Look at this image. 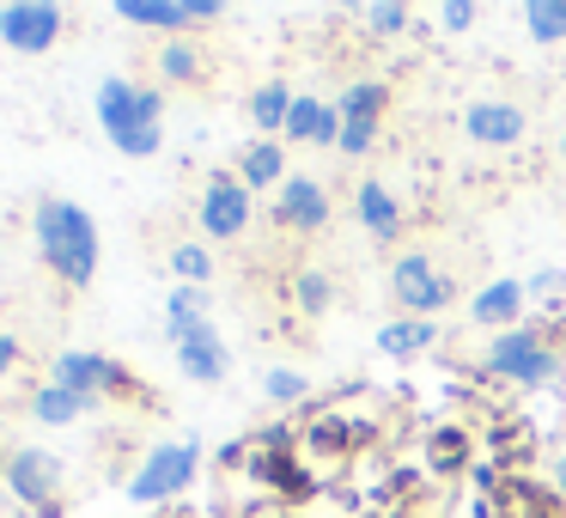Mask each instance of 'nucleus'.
I'll list each match as a JSON object with an SVG mask.
<instances>
[{
  "instance_id": "nucleus-1",
  "label": "nucleus",
  "mask_w": 566,
  "mask_h": 518,
  "mask_svg": "<svg viewBox=\"0 0 566 518\" xmlns=\"http://www.w3.org/2000/svg\"><path fill=\"white\" fill-rule=\"evenodd\" d=\"M31 245H38V262L67 287V293H86L98 281V220H92L80 201L67 196H43L31 208Z\"/></svg>"
},
{
  "instance_id": "nucleus-2",
  "label": "nucleus",
  "mask_w": 566,
  "mask_h": 518,
  "mask_svg": "<svg viewBox=\"0 0 566 518\" xmlns=\"http://www.w3.org/2000/svg\"><path fill=\"white\" fill-rule=\"evenodd\" d=\"M92 111H98L104 141H111L123 159H153V153L165 147V92L159 86H140V80H128V74H111V80H98Z\"/></svg>"
},
{
  "instance_id": "nucleus-3",
  "label": "nucleus",
  "mask_w": 566,
  "mask_h": 518,
  "mask_svg": "<svg viewBox=\"0 0 566 518\" xmlns=\"http://www.w3.org/2000/svg\"><path fill=\"white\" fill-rule=\"evenodd\" d=\"M0 481H7V494H13L19 506H31L38 518H62L67 500H62V457L43 452V445H19V452H7V464H0Z\"/></svg>"
},
{
  "instance_id": "nucleus-4",
  "label": "nucleus",
  "mask_w": 566,
  "mask_h": 518,
  "mask_svg": "<svg viewBox=\"0 0 566 518\" xmlns=\"http://www.w3.org/2000/svg\"><path fill=\"white\" fill-rule=\"evenodd\" d=\"M196 469H201V445H196V439H165V445H153V452L140 457V469L128 476V500H135V506H165V500H177V494L196 481Z\"/></svg>"
},
{
  "instance_id": "nucleus-5",
  "label": "nucleus",
  "mask_w": 566,
  "mask_h": 518,
  "mask_svg": "<svg viewBox=\"0 0 566 518\" xmlns=\"http://www.w3.org/2000/svg\"><path fill=\"white\" fill-rule=\"evenodd\" d=\"M50 384L86 396V403H104V396H140V379L111 354H92V348H62L50 360Z\"/></svg>"
},
{
  "instance_id": "nucleus-6",
  "label": "nucleus",
  "mask_w": 566,
  "mask_h": 518,
  "mask_svg": "<svg viewBox=\"0 0 566 518\" xmlns=\"http://www.w3.org/2000/svg\"><path fill=\"white\" fill-rule=\"evenodd\" d=\"M67 31V7L55 0H7L0 7V43L13 55H50Z\"/></svg>"
},
{
  "instance_id": "nucleus-7",
  "label": "nucleus",
  "mask_w": 566,
  "mask_h": 518,
  "mask_svg": "<svg viewBox=\"0 0 566 518\" xmlns=\"http://www.w3.org/2000/svg\"><path fill=\"white\" fill-rule=\"evenodd\" d=\"M250 214H256V201L238 184V172H213L208 189H201V208H196L201 238H208V245H232V238L250 232Z\"/></svg>"
},
{
  "instance_id": "nucleus-8",
  "label": "nucleus",
  "mask_w": 566,
  "mask_h": 518,
  "mask_svg": "<svg viewBox=\"0 0 566 518\" xmlns=\"http://www.w3.org/2000/svg\"><path fill=\"white\" fill-rule=\"evenodd\" d=\"M390 293H396V305H402V311L432 318V311H444L457 299V274H444L427 250H408V257L390 269Z\"/></svg>"
},
{
  "instance_id": "nucleus-9",
  "label": "nucleus",
  "mask_w": 566,
  "mask_h": 518,
  "mask_svg": "<svg viewBox=\"0 0 566 518\" xmlns=\"http://www.w3.org/2000/svg\"><path fill=\"white\" fill-rule=\"evenodd\" d=\"M165 342H171V354H177V372H184V379H196V384H220L226 366H232V354H226V335L213 330L208 318H196V323H165Z\"/></svg>"
},
{
  "instance_id": "nucleus-10",
  "label": "nucleus",
  "mask_w": 566,
  "mask_h": 518,
  "mask_svg": "<svg viewBox=\"0 0 566 518\" xmlns=\"http://www.w3.org/2000/svg\"><path fill=\"white\" fill-rule=\"evenodd\" d=\"M116 19L135 31L189 38V25H213V19H226V7L220 0H116Z\"/></svg>"
},
{
  "instance_id": "nucleus-11",
  "label": "nucleus",
  "mask_w": 566,
  "mask_h": 518,
  "mask_svg": "<svg viewBox=\"0 0 566 518\" xmlns=\"http://www.w3.org/2000/svg\"><path fill=\"white\" fill-rule=\"evenodd\" d=\"M488 372H500V379L512 384H542L554 372V348L542 330H500L488 348Z\"/></svg>"
},
{
  "instance_id": "nucleus-12",
  "label": "nucleus",
  "mask_w": 566,
  "mask_h": 518,
  "mask_svg": "<svg viewBox=\"0 0 566 518\" xmlns=\"http://www.w3.org/2000/svg\"><path fill=\"white\" fill-rule=\"evenodd\" d=\"M274 226H286V232H323L329 226V189L317 184V177H286L281 189H274Z\"/></svg>"
},
{
  "instance_id": "nucleus-13",
  "label": "nucleus",
  "mask_w": 566,
  "mask_h": 518,
  "mask_svg": "<svg viewBox=\"0 0 566 518\" xmlns=\"http://www.w3.org/2000/svg\"><path fill=\"white\" fill-rule=\"evenodd\" d=\"M342 153H371V141H378V116H384V86L378 80H354V86L342 92Z\"/></svg>"
},
{
  "instance_id": "nucleus-14",
  "label": "nucleus",
  "mask_w": 566,
  "mask_h": 518,
  "mask_svg": "<svg viewBox=\"0 0 566 518\" xmlns=\"http://www.w3.org/2000/svg\"><path fill=\"white\" fill-rule=\"evenodd\" d=\"M463 135L475 141V147H517L524 141V111H517L512 99H475L463 111Z\"/></svg>"
},
{
  "instance_id": "nucleus-15",
  "label": "nucleus",
  "mask_w": 566,
  "mask_h": 518,
  "mask_svg": "<svg viewBox=\"0 0 566 518\" xmlns=\"http://www.w3.org/2000/svg\"><path fill=\"white\" fill-rule=\"evenodd\" d=\"M286 147L281 141H250L244 153H238V184L250 189V196H256V189H281L286 184Z\"/></svg>"
},
{
  "instance_id": "nucleus-16",
  "label": "nucleus",
  "mask_w": 566,
  "mask_h": 518,
  "mask_svg": "<svg viewBox=\"0 0 566 518\" xmlns=\"http://www.w3.org/2000/svg\"><path fill=\"white\" fill-rule=\"evenodd\" d=\"M354 208H359V226H366L371 238H396V232H402V201H396L378 177H366V184L354 189Z\"/></svg>"
},
{
  "instance_id": "nucleus-17",
  "label": "nucleus",
  "mask_w": 566,
  "mask_h": 518,
  "mask_svg": "<svg viewBox=\"0 0 566 518\" xmlns=\"http://www.w3.org/2000/svg\"><path fill=\"white\" fill-rule=\"evenodd\" d=\"M92 408H98V403H86V396L62 391V384H50V379L31 391V421H38V427H74V421L92 415Z\"/></svg>"
},
{
  "instance_id": "nucleus-18",
  "label": "nucleus",
  "mask_w": 566,
  "mask_h": 518,
  "mask_svg": "<svg viewBox=\"0 0 566 518\" xmlns=\"http://www.w3.org/2000/svg\"><path fill=\"white\" fill-rule=\"evenodd\" d=\"M159 80L165 86H201L208 80V55L196 38H165L159 43Z\"/></svg>"
},
{
  "instance_id": "nucleus-19",
  "label": "nucleus",
  "mask_w": 566,
  "mask_h": 518,
  "mask_svg": "<svg viewBox=\"0 0 566 518\" xmlns=\"http://www.w3.org/2000/svg\"><path fill=\"white\" fill-rule=\"evenodd\" d=\"M286 116H293V86H286V80H262V86L250 92V123L262 128V141L281 135Z\"/></svg>"
},
{
  "instance_id": "nucleus-20",
  "label": "nucleus",
  "mask_w": 566,
  "mask_h": 518,
  "mask_svg": "<svg viewBox=\"0 0 566 518\" xmlns=\"http://www.w3.org/2000/svg\"><path fill=\"white\" fill-rule=\"evenodd\" d=\"M517 311H524V287L517 281H493L475 293V305H469V318L488 323V330H500V323H517Z\"/></svg>"
},
{
  "instance_id": "nucleus-21",
  "label": "nucleus",
  "mask_w": 566,
  "mask_h": 518,
  "mask_svg": "<svg viewBox=\"0 0 566 518\" xmlns=\"http://www.w3.org/2000/svg\"><path fill=\"white\" fill-rule=\"evenodd\" d=\"M171 274H177V287H208L213 281V250H208V238H184V245H171Z\"/></svg>"
},
{
  "instance_id": "nucleus-22",
  "label": "nucleus",
  "mask_w": 566,
  "mask_h": 518,
  "mask_svg": "<svg viewBox=\"0 0 566 518\" xmlns=\"http://www.w3.org/2000/svg\"><path fill=\"white\" fill-rule=\"evenodd\" d=\"M432 342H439V323H384L378 330V348L396 354V360L420 354V348H432Z\"/></svg>"
},
{
  "instance_id": "nucleus-23",
  "label": "nucleus",
  "mask_w": 566,
  "mask_h": 518,
  "mask_svg": "<svg viewBox=\"0 0 566 518\" xmlns=\"http://www.w3.org/2000/svg\"><path fill=\"white\" fill-rule=\"evenodd\" d=\"M524 25L536 43H566V0H530Z\"/></svg>"
},
{
  "instance_id": "nucleus-24",
  "label": "nucleus",
  "mask_w": 566,
  "mask_h": 518,
  "mask_svg": "<svg viewBox=\"0 0 566 518\" xmlns=\"http://www.w3.org/2000/svg\"><path fill=\"white\" fill-rule=\"evenodd\" d=\"M208 318V287H171L165 293V323H196Z\"/></svg>"
},
{
  "instance_id": "nucleus-25",
  "label": "nucleus",
  "mask_w": 566,
  "mask_h": 518,
  "mask_svg": "<svg viewBox=\"0 0 566 518\" xmlns=\"http://www.w3.org/2000/svg\"><path fill=\"white\" fill-rule=\"evenodd\" d=\"M262 396H269V403H305L311 379H305V372H293V366H274L269 379H262Z\"/></svg>"
},
{
  "instance_id": "nucleus-26",
  "label": "nucleus",
  "mask_w": 566,
  "mask_h": 518,
  "mask_svg": "<svg viewBox=\"0 0 566 518\" xmlns=\"http://www.w3.org/2000/svg\"><path fill=\"white\" fill-rule=\"evenodd\" d=\"M293 293H298V305L317 318V311H329V274H323V269H298Z\"/></svg>"
},
{
  "instance_id": "nucleus-27",
  "label": "nucleus",
  "mask_w": 566,
  "mask_h": 518,
  "mask_svg": "<svg viewBox=\"0 0 566 518\" xmlns=\"http://www.w3.org/2000/svg\"><path fill=\"white\" fill-rule=\"evenodd\" d=\"M408 7H396V0H384V7H366V25L378 31V38H396V31H408Z\"/></svg>"
},
{
  "instance_id": "nucleus-28",
  "label": "nucleus",
  "mask_w": 566,
  "mask_h": 518,
  "mask_svg": "<svg viewBox=\"0 0 566 518\" xmlns=\"http://www.w3.org/2000/svg\"><path fill=\"white\" fill-rule=\"evenodd\" d=\"M19 360H25V348H19V335H7V330H0V384H7V379L19 372Z\"/></svg>"
},
{
  "instance_id": "nucleus-29",
  "label": "nucleus",
  "mask_w": 566,
  "mask_h": 518,
  "mask_svg": "<svg viewBox=\"0 0 566 518\" xmlns=\"http://www.w3.org/2000/svg\"><path fill=\"white\" fill-rule=\"evenodd\" d=\"M439 25L444 31H469V25H475V7H469V0H451V7L439 13Z\"/></svg>"
},
{
  "instance_id": "nucleus-30",
  "label": "nucleus",
  "mask_w": 566,
  "mask_h": 518,
  "mask_svg": "<svg viewBox=\"0 0 566 518\" xmlns=\"http://www.w3.org/2000/svg\"><path fill=\"white\" fill-rule=\"evenodd\" d=\"M554 481H560V494H566V457H560V464H554Z\"/></svg>"
},
{
  "instance_id": "nucleus-31",
  "label": "nucleus",
  "mask_w": 566,
  "mask_h": 518,
  "mask_svg": "<svg viewBox=\"0 0 566 518\" xmlns=\"http://www.w3.org/2000/svg\"><path fill=\"white\" fill-rule=\"evenodd\" d=\"M560 159H566V128H560Z\"/></svg>"
}]
</instances>
